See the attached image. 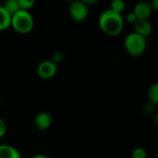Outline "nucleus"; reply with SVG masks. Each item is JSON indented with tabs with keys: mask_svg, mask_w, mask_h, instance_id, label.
I'll list each match as a JSON object with an SVG mask.
<instances>
[{
	"mask_svg": "<svg viewBox=\"0 0 158 158\" xmlns=\"http://www.w3.org/2000/svg\"><path fill=\"white\" fill-rule=\"evenodd\" d=\"M148 99L151 104L156 106L158 104V84L154 83L148 90Z\"/></svg>",
	"mask_w": 158,
	"mask_h": 158,
	"instance_id": "11",
	"label": "nucleus"
},
{
	"mask_svg": "<svg viewBox=\"0 0 158 158\" xmlns=\"http://www.w3.org/2000/svg\"><path fill=\"white\" fill-rule=\"evenodd\" d=\"M0 158H21L19 152L8 144H0Z\"/></svg>",
	"mask_w": 158,
	"mask_h": 158,
	"instance_id": "9",
	"label": "nucleus"
},
{
	"mask_svg": "<svg viewBox=\"0 0 158 158\" xmlns=\"http://www.w3.org/2000/svg\"><path fill=\"white\" fill-rule=\"evenodd\" d=\"M150 4V6H151V8H152V10L154 11H157L158 10V0H152L151 1V3H149Z\"/></svg>",
	"mask_w": 158,
	"mask_h": 158,
	"instance_id": "18",
	"label": "nucleus"
},
{
	"mask_svg": "<svg viewBox=\"0 0 158 158\" xmlns=\"http://www.w3.org/2000/svg\"><path fill=\"white\" fill-rule=\"evenodd\" d=\"M98 24L103 32L109 36L118 35L124 28V19L122 14L117 13L110 8L101 13Z\"/></svg>",
	"mask_w": 158,
	"mask_h": 158,
	"instance_id": "1",
	"label": "nucleus"
},
{
	"mask_svg": "<svg viewBox=\"0 0 158 158\" xmlns=\"http://www.w3.org/2000/svg\"><path fill=\"white\" fill-rule=\"evenodd\" d=\"M125 7L126 5L123 0H113L110 3V9L119 14H122V12L125 10Z\"/></svg>",
	"mask_w": 158,
	"mask_h": 158,
	"instance_id": "13",
	"label": "nucleus"
},
{
	"mask_svg": "<svg viewBox=\"0 0 158 158\" xmlns=\"http://www.w3.org/2000/svg\"><path fill=\"white\" fill-rule=\"evenodd\" d=\"M31 158H50L49 156H45V155H43V154H38V155H35L33 156Z\"/></svg>",
	"mask_w": 158,
	"mask_h": 158,
	"instance_id": "19",
	"label": "nucleus"
},
{
	"mask_svg": "<svg viewBox=\"0 0 158 158\" xmlns=\"http://www.w3.org/2000/svg\"><path fill=\"white\" fill-rule=\"evenodd\" d=\"M3 6L10 15H13L14 13H16L17 11L19 10V6L18 3V0H7L4 3Z\"/></svg>",
	"mask_w": 158,
	"mask_h": 158,
	"instance_id": "12",
	"label": "nucleus"
},
{
	"mask_svg": "<svg viewBox=\"0 0 158 158\" xmlns=\"http://www.w3.org/2000/svg\"><path fill=\"white\" fill-rule=\"evenodd\" d=\"M11 24V15L4 8L3 6H0V31H5Z\"/></svg>",
	"mask_w": 158,
	"mask_h": 158,
	"instance_id": "10",
	"label": "nucleus"
},
{
	"mask_svg": "<svg viewBox=\"0 0 158 158\" xmlns=\"http://www.w3.org/2000/svg\"><path fill=\"white\" fill-rule=\"evenodd\" d=\"M132 12L136 16L137 19H148L152 15L153 10L148 2L141 1L134 6Z\"/></svg>",
	"mask_w": 158,
	"mask_h": 158,
	"instance_id": "6",
	"label": "nucleus"
},
{
	"mask_svg": "<svg viewBox=\"0 0 158 158\" xmlns=\"http://www.w3.org/2000/svg\"><path fill=\"white\" fill-rule=\"evenodd\" d=\"M124 47L126 52L132 56H142L147 47L146 38L137 34L136 32H131L128 34L124 40Z\"/></svg>",
	"mask_w": 158,
	"mask_h": 158,
	"instance_id": "3",
	"label": "nucleus"
},
{
	"mask_svg": "<svg viewBox=\"0 0 158 158\" xmlns=\"http://www.w3.org/2000/svg\"><path fill=\"white\" fill-rule=\"evenodd\" d=\"M126 19L128 20V22H130V23H131V24H134V23L136 22V20H137V18H136V16L133 14V12L131 11V12H130V13L127 15Z\"/></svg>",
	"mask_w": 158,
	"mask_h": 158,
	"instance_id": "17",
	"label": "nucleus"
},
{
	"mask_svg": "<svg viewBox=\"0 0 158 158\" xmlns=\"http://www.w3.org/2000/svg\"><path fill=\"white\" fill-rule=\"evenodd\" d=\"M131 158H147L146 151L142 147H137L132 151Z\"/></svg>",
	"mask_w": 158,
	"mask_h": 158,
	"instance_id": "15",
	"label": "nucleus"
},
{
	"mask_svg": "<svg viewBox=\"0 0 158 158\" xmlns=\"http://www.w3.org/2000/svg\"><path fill=\"white\" fill-rule=\"evenodd\" d=\"M6 132V122L2 118H0V139L5 136Z\"/></svg>",
	"mask_w": 158,
	"mask_h": 158,
	"instance_id": "16",
	"label": "nucleus"
},
{
	"mask_svg": "<svg viewBox=\"0 0 158 158\" xmlns=\"http://www.w3.org/2000/svg\"><path fill=\"white\" fill-rule=\"evenodd\" d=\"M36 72L41 79H52L57 73V65L52 60H44L38 65Z\"/></svg>",
	"mask_w": 158,
	"mask_h": 158,
	"instance_id": "5",
	"label": "nucleus"
},
{
	"mask_svg": "<svg viewBox=\"0 0 158 158\" xmlns=\"http://www.w3.org/2000/svg\"><path fill=\"white\" fill-rule=\"evenodd\" d=\"M69 13L74 21L81 22L87 19L89 15V8L83 1H73L69 5Z\"/></svg>",
	"mask_w": 158,
	"mask_h": 158,
	"instance_id": "4",
	"label": "nucleus"
},
{
	"mask_svg": "<svg viewBox=\"0 0 158 158\" xmlns=\"http://www.w3.org/2000/svg\"><path fill=\"white\" fill-rule=\"evenodd\" d=\"M33 125L38 131H46L52 125V117L47 112H40L35 116Z\"/></svg>",
	"mask_w": 158,
	"mask_h": 158,
	"instance_id": "7",
	"label": "nucleus"
},
{
	"mask_svg": "<svg viewBox=\"0 0 158 158\" xmlns=\"http://www.w3.org/2000/svg\"><path fill=\"white\" fill-rule=\"evenodd\" d=\"M10 26L19 33H29L34 27V19L30 11L19 9L11 15Z\"/></svg>",
	"mask_w": 158,
	"mask_h": 158,
	"instance_id": "2",
	"label": "nucleus"
},
{
	"mask_svg": "<svg viewBox=\"0 0 158 158\" xmlns=\"http://www.w3.org/2000/svg\"><path fill=\"white\" fill-rule=\"evenodd\" d=\"M133 25H134V29H135L134 32H136L137 34H139L144 38H146L148 35H150L153 31V26L148 19H137Z\"/></svg>",
	"mask_w": 158,
	"mask_h": 158,
	"instance_id": "8",
	"label": "nucleus"
},
{
	"mask_svg": "<svg viewBox=\"0 0 158 158\" xmlns=\"http://www.w3.org/2000/svg\"><path fill=\"white\" fill-rule=\"evenodd\" d=\"M19 9L29 11L34 6V0H18Z\"/></svg>",
	"mask_w": 158,
	"mask_h": 158,
	"instance_id": "14",
	"label": "nucleus"
}]
</instances>
